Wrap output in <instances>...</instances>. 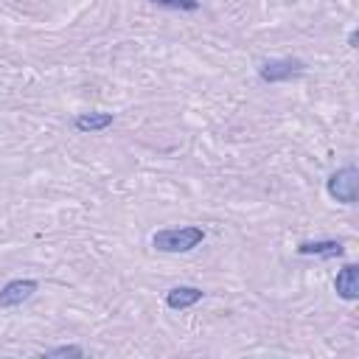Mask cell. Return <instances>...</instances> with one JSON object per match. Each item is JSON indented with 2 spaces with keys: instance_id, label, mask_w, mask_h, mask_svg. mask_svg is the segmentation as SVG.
<instances>
[{
  "instance_id": "6da1fadb",
  "label": "cell",
  "mask_w": 359,
  "mask_h": 359,
  "mask_svg": "<svg viewBox=\"0 0 359 359\" xmlns=\"http://www.w3.org/2000/svg\"><path fill=\"white\" fill-rule=\"evenodd\" d=\"M202 241H205V230L191 227V224L188 227H165V230H157L151 236V244L160 252H191Z\"/></svg>"
},
{
  "instance_id": "7a4b0ae2",
  "label": "cell",
  "mask_w": 359,
  "mask_h": 359,
  "mask_svg": "<svg viewBox=\"0 0 359 359\" xmlns=\"http://www.w3.org/2000/svg\"><path fill=\"white\" fill-rule=\"evenodd\" d=\"M328 196L342 202V205H356L359 199V168L356 165H342L328 177Z\"/></svg>"
},
{
  "instance_id": "3957f363",
  "label": "cell",
  "mask_w": 359,
  "mask_h": 359,
  "mask_svg": "<svg viewBox=\"0 0 359 359\" xmlns=\"http://www.w3.org/2000/svg\"><path fill=\"white\" fill-rule=\"evenodd\" d=\"M303 73H306V62L292 59V56H286V59H269V62H264V65L258 67L261 81H269V84L292 81V79H297V76H303Z\"/></svg>"
},
{
  "instance_id": "277c9868",
  "label": "cell",
  "mask_w": 359,
  "mask_h": 359,
  "mask_svg": "<svg viewBox=\"0 0 359 359\" xmlns=\"http://www.w3.org/2000/svg\"><path fill=\"white\" fill-rule=\"evenodd\" d=\"M39 289L36 280L31 278H14L8 280L3 289H0V309H14V306H22L25 300L34 297V292Z\"/></svg>"
},
{
  "instance_id": "5b68a950",
  "label": "cell",
  "mask_w": 359,
  "mask_h": 359,
  "mask_svg": "<svg viewBox=\"0 0 359 359\" xmlns=\"http://www.w3.org/2000/svg\"><path fill=\"white\" fill-rule=\"evenodd\" d=\"M334 289H337V294H339L342 300H356V297H359V269H356V264H345V266L337 272Z\"/></svg>"
},
{
  "instance_id": "8992f818",
  "label": "cell",
  "mask_w": 359,
  "mask_h": 359,
  "mask_svg": "<svg viewBox=\"0 0 359 359\" xmlns=\"http://www.w3.org/2000/svg\"><path fill=\"white\" fill-rule=\"evenodd\" d=\"M202 300V289L196 286H174L165 292V306L174 309V311H182V309H191Z\"/></svg>"
},
{
  "instance_id": "52a82bcc",
  "label": "cell",
  "mask_w": 359,
  "mask_h": 359,
  "mask_svg": "<svg viewBox=\"0 0 359 359\" xmlns=\"http://www.w3.org/2000/svg\"><path fill=\"white\" fill-rule=\"evenodd\" d=\"M297 252L300 255H317V258H339L345 252V247H342V241L325 238V241H303V244H297Z\"/></svg>"
},
{
  "instance_id": "ba28073f",
  "label": "cell",
  "mask_w": 359,
  "mask_h": 359,
  "mask_svg": "<svg viewBox=\"0 0 359 359\" xmlns=\"http://www.w3.org/2000/svg\"><path fill=\"white\" fill-rule=\"evenodd\" d=\"M112 112H84L76 118V129L79 132H104L107 126H112Z\"/></svg>"
},
{
  "instance_id": "9c48e42d",
  "label": "cell",
  "mask_w": 359,
  "mask_h": 359,
  "mask_svg": "<svg viewBox=\"0 0 359 359\" xmlns=\"http://www.w3.org/2000/svg\"><path fill=\"white\" fill-rule=\"evenodd\" d=\"M154 6H163V8H177V11H196L199 8V0H149Z\"/></svg>"
},
{
  "instance_id": "30bf717a",
  "label": "cell",
  "mask_w": 359,
  "mask_h": 359,
  "mask_svg": "<svg viewBox=\"0 0 359 359\" xmlns=\"http://www.w3.org/2000/svg\"><path fill=\"white\" fill-rule=\"evenodd\" d=\"M45 356H84V351L79 345H59V348H48Z\"/></svg>"
}]
</instances>
